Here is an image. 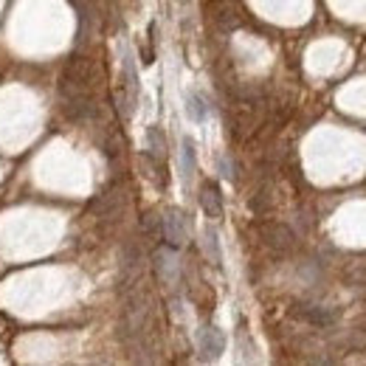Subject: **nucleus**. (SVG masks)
Returning <instances> with one entry per match:
<instances>
[{
	"label": "nucleus",
	"mask_w": 366,
	"mask_h": 366,
	"mask_svg": "<svg viewBox=\"0 0 366 366\" xmlns=\"http://www.w3.org/2000/svg\"><path fill=\"white\" fill-rule=\"evenodd\" d=\"M161 237L167 239L170 248H181L186 242V217L178 209H170L164 217H161Z\"/></svg>",
	"instance_id": "f257e3e1"
},
{
	"label": "nucleus",
	"mask_w": 366,
	"mask_h": 366,
	"mask_svg": "<svg viewBox=\"0 0 366 366\" xmlns=\"http://www.w3.org/2000/svg\"><path fill=\"white\" fill-rule=\"evenodd\" d=\"M197 347H200V352H203V358H206V360L220 358L223 349H226V336H223V330L212 327V324L200 327V333H197Z\"/></svg>",
	"instance_id": "f03ea898"
},
{
	"label": "nucleus",
	"mask_w": 366,
	"mask_h": 366,
	"mask_svg": "<svg viewBox=\"0 0 366 366\" xmlns=\"http://www.w3.org/2000/svg\"><path fill=\"white\" fill-rule=\"evenodd\" d=\"M200 209L206 212V217H212V220L223 217V194H220L217 183L209 181V183L200 186Z\"/></svg>",
	"instance_id": "7ed1b4c3"
},
{
	"label": "nucleus",
	"mask_w": 366,
	"mask_h": 366,
	"mask_svg": "<svg viewBox=\"0 0 366 366\" xmlns=\"http://www.w3.org/2000/svg\"><path fill=\"white\" fill-rule=\"evenodd\" d=\"M155 271L164 282H172L178 276V262H175V248H161L155 254Z\"/></svg>",
	"instance_id": "20e7f679"
},
{
	"label": "nucleus",
	"mask_w": 366,
	"mask_h": 366,
	"mask_svg": "<svg viewBox=\"0 0 366 366\" xmlns=\"http://www.w3.org/2000/svg\"><path fill=\"white\" fill-rule=\"evenodd\" d=\"M186 116L194 121V125H203L209 118V104L200 93H189L186 96Z\"/></svg>",
	"instance_id": "39448f33"
},
{
	"label": "nucleus",
	"mask_w": 366,
	"mask_h": 366,
	"mask_svg": "<svg viewBox=\"0 0 366 366\" xmlns=\"http://www.w3.org/2000/svg\"><path fill=\"white\" fill-rule=\"evenodd\" d=\"M147 149L152 158L164 161L167 155V141H164V133H161V127H147Z\"/></svg>",
	"instance_id": "423d86ee"
},
{
	"label": "nucleus",
	"mask_w": 366,
	"mask_h": 366,
	"mask_svg": "<svg viewBox=\"0 0 366 366\" xmlns=\"http://www.w3.org/2000/svg\"><path fill=\"white\" fill-rule=\"evenodd\" d=\"M203 248H206V254H209V259H212L214 265H220V262H223L220 242H217V234H214V228H206V231H203Z\"/></svg>",
	"instance_id": "0eeeda50"
},
{
	"label": "nucleus",
	"mask_w": 366,
	"mask_h": 366,
	"mask_svg": "<svg viewBox=\"0 0 366 366\" xmlns=\"http://www.w3.org/2000/svg\"><path fill=\"white\" fill-rule=\"evenodd\" d=\"M125 85H127L130 96L136 99V96H138V71H136L133 54H125Z\"/></svg>",
	"instance_id": "6e6552de"
},
{
	"label": "nucleus",
	"mask_w": 366,
	"mask_h": 366,
	"mask_svg": "<svg viewBox=\"0 0 366 366\" xmlns=\"http://www.w3.org/2000/svg\"><path fill=\"white\" fill-rule=\"evenodd\" d=\"M299 313H302V318H304V321L318 324V327H327V324L333 321V315H330V313H324L321 307H304V310H299Z\"/></svg>",
	"instance_id": "1a4fd4ad"
},
{
	"label": "nucleus",
	"mask_w": 366,
	"mask_h": 366,
	"mask_svg": "<svg viewBox=\"0 0 366 366\" xmlns=\"http://www.w3.org/2000/svg\"><path fill=\"white\" fill-rule=\"evenodd\" d=\"M181 158H183V181H189L192 172H194V144H192V138H183Z\"/></svg>",
	"instance_id": "9d476101"
},
{
	"label": "nucleus",
	"mask_w": 366,
	"mask_h": 366,
	"mask_svg": "<svg viewBox=\"0 0 366 366\" xmlns=\"http://www.w3.org/2000/svg\"><path fill=\"white\" fill-rule=\"evenodd\" d=\"M178 3H189V0H178Z\"/></svg>",
	"instance_id": "9b49d317"
}]
</instances>
